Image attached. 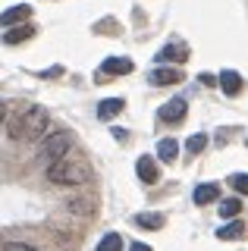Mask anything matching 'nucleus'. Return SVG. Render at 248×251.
I'll list each match as a JSON object with an SVG mask.
<instances>
[{"mask_svg": "<svg viewBox=\"0 0 248 251\" xmlns=\"http://www.w3.org/2000/svg\"><path fill=\"white\" fill-rule=\"evenodd\" d=\"M48 123H50L48 110L32 104V107H22L16 120H6V129H10V135H13V138L35 141V138H41L44 132H48Z\"/></svg>", "mask_w": 248, "mask_h": 251, "instance_id": "f257e3e1", "label": "nucleus"}, {"mask_svg": "<svg viewBox=\"0 0 248 251\" xmlns=\"http://www.w3.org/2000/svg\"><path fill=\"white\" fill-rule=\"evenodd\" d=\"M91 176H95V170L85 160L69 157V154L60 157V160H53L48 167V179L53 185H85V182H91Z\"/></svg>", "mask_w": 248, "mask_h": 251, "instance_id": "f03ea898", "label": "nucleus"}, {"mask_svg": "<svg viewBox=\"0 0 248 251\" xmlns=\"http://www.w3.org/2000/svg\"><path fill=\"white\" fill-rule=\"evenodd\" d=\"M69 148H73V138H69V132H50V135L44 138L41 157H44L48 163H53V160H60V157H66Z\"/></svg>", "mask_w": 248, "mask_h": 251, "instance_id": "7ed1b4c3", "label": "nucleus"}, {"mask_svg": "<svg viewBox=\"0 0 248 251\" xmlns=\"http://www.w3.org/2000/svg\"><path fill=\"white\" fill-rule=\"evenodd\" d=\"M185 113H189V104H185V98H173V100H167L164 107H160V120L164 123H182L185 120Z\"/></svg>", "mask_w": 248, "mask_h": 251, "instance_id": "20e7f679", "label": "nucleus"}, {"mask_svg": "<svg viewBox=\"0 0 248 251\" xmlns=\"http://www.w3.org/2000/svg\"><path fill=\"white\" fill-rule=\"evenodd\" d=\"M148 82L157 85V88H164V85H179L182 82V73H179V69H170V66H157V69H151Z\"/></svg>", "mask_w": 248, "mask_h": 251, "instance_id": "39448f33", "label": "nucleus"}, {"mask_svg": "<svg viewBox=\"0 0 248 251\" xmlns=\"http://www.w3.org/2000/svg\"><path fill=\"white\" fill-rule=\"evenodd\" d=\"M185 63L189 60V44H182V41H170L164 50L157 53V63Z\"/></svg>", "mask_w": 248, "mask_h": 251, "instance_id": "423d86ee", "label": "nucleus"}, {"mask_svg": "<svg viewBox=\"0 0 248 251\" xmlns=\"http://www.w3.org/2000/svg\"><path fill=\"white\" fill-rule=\"evenodd\" d=\"M135 173H138V179H142L145 185H154L160 179V170H157V163H154V157H138Z\"/></svg>", "mask_w": 248, "mask_h": 251, "instance_id": "0eeeda50", "label": "nucleus"}, {"mask_svg": "<svg viewBox=\"0 0 248 251\" xmlns=\"http://www.w3.org/2000/svg\"><path fill=\"white\" fill-rule=\"evenodd\" d=\"M132 69H135L132 60H126V57H107L100 63V73H107V75H129Z\"/></svg>", "mask_w": 248, "mask_h": 251, "instance_id": "6e6552de", "label": "nucleus"}, {"mask_svg": "<svg viewBox=\"0 0 248 251\" xmlns=\"http://www.w3.org/2000/svg\"><path fill=\"white\" fill-rule=\"evenodd\" d=\"M32 35H35V25H32V22H22V25L3 31V44H22V41H28Z\"/></svg>", "mask_w": 248, "mask_h": 251, "instance_id": "1a4fd4ad", "label": "nucleus"}, {"mask_svg": "<svg viewBox=\"0 0 248 251\" xmlns=\"http://www.w3.org/2000/svg\"><path fill=\"white\" fill-rule=\"evenodd\" d=\"M242 235H245V223L239 217L229 220V223H223L220 229H217V239L220 242H236V239H242Z\"/></svg>", "mask_w": 248, "mask_h": 251, "instance_id": "9d476101", "label": "nucleus"}, {"mask_svg": "<svg viewBox=\"0 0 248 251\" xmlns=\"http://www.w3.org/2000/svg\"><path fill=\"white\" fill-rule=\"evenodd\" d=\"M28 16H32V6H25V3H16V6H10V10H3V28H13L16 22H25Z\"/></svg>", "mask_w": 248, "mask_h": 251, "instance_id": "9b49d317", "label": "nucleus"}, {"mask_svg": "<svg viewBox=\"0 0 248 251\" xmlns=\"http://www.w3.org/2000/svg\"><path fill=\"white\" fill-rule=\"evenodd\" d=\"M192 198H195L198 207H204V204H211V201L220 198V185H217V182H201V185L195 188V195H192Z\"/></svg>", "mask_w": 248, "mask_h": 251, "instance_id": "f8f14e48", "label": "nucleus"}, {"mask_svg": "<svg viewBox=\"0 0 248 251\" xmlns=\"http://www.w3.org/2000/svg\"><path fill=\"white\" fill-rule=\"evenodd\" d=\"M220 88L229 94V98H236L239 91H242V75L236 73V69H223L220 73Z\"/></svg>", "mask_w": 248, "mask_h": 251, "instance_id": "ddd939ff", "label": "nucleus"}, {"mask_svg": "<svg viewBox=\"0 0 248 251\" xmlns=\"http://www.w3.org/2000/svg\"><path fill=\"white\" fill-rule=\"evenodd\" d=\"M123 107H126V104H123L120 98H107V100H100V104H98V120H113V116L120 113Z\"/></svg>", "mask_w": 248, "mask_h": 251, "instance_id": "4468645a", "label": "nucleus"}, {"mask_svg": "<svg viewBox=\"0 0 248 251\" xmlns=\"http://www.w3.org/2000/svg\"><path fill=\"white\" fill-rule=\"evenodd\" d=\"M176 154H179V141H176V138H160L157 141V157H160V160H176Z\"/></svg>", "mask_w": 248, "mask_h": 251, "instance_id": "2eb2a0df", "label": "nucleus"}, {"mask_svg": "<svg viewBox=\"0 0 248 251\" xmlns=\"http://www.w3.org/2000/svg\"><path fill=\"white\" fill-rule=\"evenodd\" d=\"M98 251H123V235L120 232H107L98 242Z\"/></svg>", "mask_w": 248, "mask_h": 251, "instance_id": "dca6fc26", "label": "nucleus"}, {"mask_svg": "<svg viewBox=\"0 0 248 251\" xmlns=\"http://www.w3.org/2000/svg\"><path fill=\"white\" fill-rule=\"evenodd\" d=\"M239 210H242V201H239V198H226V201H220V217H223V220H236V217H239Z\"/></svg>", "mask_w": 248, "mask_h": 251, "instance_id": "f3484780", "label": "nucleus"}, {"mask_svg": "<svg viewBox=\"0 0 248 251\" xmlns=\"http://www.w3.org/2000/svg\"><path fill=\"white\" fill-rule=\"evenodd\" d=\"M135 223L142 226V229H160V226H164V214H138Z\"/></svg>", "mask_w": 248, "mask_h": 251, "instance_id": "a211bd4d", "label": "nucleus"}, {"mask_svg": "<svg viewBox=\"0 0 248 251\" xmlns=\"http://www.w3.org/2000/svg\"><path fill=\"white\" fill-rule=\"evenodd\" d=\"M204 148H207V135H201V132H195V135L185 138V151H189V154H201Z\"/></svg>", "mask_w": 248, "mask_h": 251, "instance_id": "6ab92c4d", "label": "nucleus"}, {"mask_svg": "<svg viewBox=\"0 0 248 251\" xmlns=\"http://www.w3.org/2000/svg\"><path fill=\"white\" fill-rule=\"evenodd\" d=\"M66 207L73 210V214H79V217H88L91 210H95V201H85V198H82V201H69Z\"/></svg>", "mask_w": 248, "mask_h": 251, "instance_id": "aec40b11", "label": "nucleus"}, {"mask_svg": "<svg viewBox=\"0 0 248 251\" xmlns=\"http://www.w3.org/2000/svg\"><path fill=\"white\" fill-rule=\"evenodd\" d=\"M229 185L236 188L239 195H248V173H232V176H229Z\"/></svg>", "mask_w": 248, "mask_h": 251, "instance_id": "412c9836", "label": "nucleus"}, {"mask_svg": "<svg viewBox=\"0 0 248 251\" xmlns=\"http://www.w3.org/2000/svg\"><path fill=\"white\" fill-rule=\"evenodd\" d=\"M3 251H38V248L28 242H3Z\"/></svg>", "mask_w": 248, "mask_h": 251, "instance_id": "4be33fe9", "label": "nucleus"}, {"mask_svg": "<svg viewBox=\"0 0 248 251\" xmlns=\"http://www.w3.org/2000/svg\"><path fill=\"white\" fill-rule=\"evenodd\" d=\"M129 251H151V245H145V242H132V248Z\"/></svg>", "mask_w": 248, "mask_h": 251, "instance_id": "5701e85b", "label": "nucleus"}, {"mask_svg": "<svg viewBox=\"0 0 248 251\" xmlns=\"http://www.w3.org/2000/svg\"><path fill=\"white\" fill-rule=\"evenodd\" d=\"M201 82H204V85H220V78H214V75L204 73V75H201Z\"/></svg>", "mask_w": 248, "mask_h": 251, "instance_id": "b1692460", "label": "nucleus"}]
</instances>
